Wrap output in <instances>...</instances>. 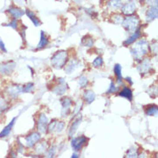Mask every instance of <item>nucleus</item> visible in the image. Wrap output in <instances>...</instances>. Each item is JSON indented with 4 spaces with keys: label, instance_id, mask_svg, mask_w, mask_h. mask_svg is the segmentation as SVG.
I'll return each mask as SVG.
<instances>
[{
    "label": "nucleus",
    "instance_id": "nucleus-1",
    "mask_svg": "<svg viewBox=\"0 0 158 158\" xmlns=\"http://www.w3.org/2000/svg\"><path fill=\"white\" fill-rule=\"evenodd\" d=\"M149 52V43L145 39L138 40L133 48L130 50V53L136 60H142L144 55H146Z\"/></svg>",
    "mask_w": 158,
    "mask_h": 158
},
{
    "label": "nucleus",
    "instance_id": "nucleus-2",
    "mask_svg": "<svg viewBox=\"0 0 158 158\" xmlns=\"http://www.w3.org/2000/svg\"><path fill=\"white\" fill-rule=\"evenodd\" d=\"M68 59V54L65 50H61L56 52L51 58V65L56 68V69H60L62 68Z\"/></svg>",
    "mask_w": 158,
    "mask_h": 158
},
{
    "label": "nucleus",
    "instance_id": "nucleus-3",
    "mask_svg": "<svg viewBox=\"0 0 158 158\" xmlns=\"http://www.w3.org/2000/svg\"><path fill=\"white\" fill-rule=\"evenodd\" d=\"M139 23H140V20L137 16L129 15L123 20L122 24L127 31L130 32V33H133L134 31H136L138 29Z\"/></svg>",
    "mask_w": 158,
    "mask_h": 158
},
{
    "label": "nucleus",
    "instance_id": "nucleus-4",
    "mask_svg": "<svg viewBox=\"0 0 158 158\" xmlns=\"http://www.w3.org/2000/svg\"><path fill=\"white\" fill-rule=\"evenodd\" d=\"M49 125V119L44 113H41L37 119V130L40 133H45Z\"/></svg>",
    "mask_w": 158,
    "mask_h": 158
},
{
    "label": "nucleus",
    "instance_id": "nucleus-5",
    "mask_svg": "<svg viewBox=\"0 0 158 158\" xmlns=\"http://www.w3.org/2000/svg\"><path fill=\"white\" fill-rule=\"evenodd\" d=\"M88 139L85 136H80L78 138H74L72 139L71 141V145H72V148L74 149L75 151H78L80 150L82 147L87 143Z\"/></svg>",
    "mask_w": 158,
    "mask_h": 158
},
{
    "label": "nucleus",
    "instance_id": "nucleus-6",
    "mask_svg": "<svg viewBox=\"0 0 158 158\" xmlns=\"http://www.w3.org/2000/svg\"><path fill=\"white\" fill-rule=\"evenodd\" d=\"M65 127V123L60 122L57 120H54L52 123H50V125H48V130L50 133H60L63 130Z\"/></svg>",
    "mask_w": 158,
    "mask_h": 158
},
{
    "label": "nucleus",
    "instance_id": "nucleus-7",
    "mask_svg": "<svg viewBox=\"0 0 158 158\" xmlns=\"http://www.w3.org/2000/svg\"><path fill=\"white\" fill-rule=\"evenodd\" d=\"M41 140V134L40 132H33L30 134L29 136H27L25 138V141H26V145L29 148H32L34 147L37 143H39Z\"/></svg>",
    "mask_w": 158,
    "mask_h": 158
},
{
    "label": "nucleus",
    "instance_id": "nucleus-8",
    "mask_svg": "<svg viewBox=\"0 0 158 158\" xmlns=\"http://www.w3.org/2000/svg\"><path fill=\"white\" fill-rule=\"evenodd\" d=\"M16 68V63L14 61H8L0 65V74L3 75L10 74Z\"/></svg>",
    "mask_w": 158,
    "mask_h": 158
},
{
    "label": "nucleus",
    "instance_id": "nucleus-9",
    "mask_svg": "<svg viewBox=\"0 0 158 158\" xmlns=\"http://www.w3.org/2000/svg\"><path fill=\"white\" fill-rule=\"evenodd\" d=\"M152 68V64L150 62V60L149 58L144 59L138 66V71L139 72V74H148L149 72Z\"/></svg>",
    "mask_w": 158,
    "mask_h": 158
},
{
    "label": "nucleus",
    "instance_id": "nucleus-10",
    "mask_svg": "<svg viewBox=\"0 0 158 158\" xmlns=\"http://www.w3.org/2000/svg\"><path fill=\"white\" fill-rule=\"evenodd\" d=\"M136 10V0H130L121 7V10L125 15H131Z\"/></svg>",
    "mask_w": 158,
    "mask_h": 158
},
{
    "label": "nucleus",
    "instance_id": "nucleus-11",
    "mask_svg": "<svg viewBox=\"0 0 158 158\" xmlns=\"http://www.w3.org/2000/svg\"><path fill=\"white\" fill-rule=\"evenodd\" d=\"M61 116L62 117H67L69 114L72 106V100L69 98H64L61 99Z\"/></svg>",
    "mask_w": 158,
    "mask_h": 158
},
{
    "label": "nucleus",
    "instance_id": "nucleus-12",
    "mask_svg": "<svg viewBox=\"0 0 158 158\" xmlns=\"http://www.w3.org/2000/svg\"><path fill=\"white\" fill-rule=\"evenodd\" d=\"M8 12L10 13V16L13 17V18H15V19H18L25 14L24 10H21L20 8H17V7H13V6H11L8 9Z\"/></svg>",
    "mask_w": 158,
    "mask_h": 158
},
{
    "label": "nucleus",
    "instance_id": "nucleus-13",
    "mask_svg": "<svg viewBox=\"0 0 158 158\" xmlns=\"http://www.w3.org/2000/svg\"><path fill=\"white\" fill-rule=\"evenodd\" d=\"M141 37V31L139 29L136 30V31H134L133 33H132V35L127 38L126 41H125V42H124V45H125V46H128V45H130V44H132V43H134L138 39Z\"/></svg>",
    "mask_w": 158,
    "mask_h": 158
},
{
    "label": "nucleus",
    "instance_id": "nucleus-14",
    "mask_svg": "<svg viewBox=\"0 0 158 158\" xmlns=\"http://www.w3.org/2000/svg\"><path fill=\"white\" fill-rule=\"evenodd\" d=\"M79 62L78 60H70L68 61V63L64 66L65 67V71L68 73V74H71L72 72H74L76 68H79Z\"/></svg>",
    "mask_w": 158,
    "mask_h": 158
},
{
    "label": "nucleus",
    "instance_id": "nucleus-15",
    "mask_svg": "<svg viewBox=\"0 0 158 158\" xmlns=\"http://www.w3.org/2000/svg\"><path fill=\"white\" fill-rule=\"evenodd\" d=\"M157 17V6H151L146 13L147 22H152Z\"/></svg>",
    "mask_w": 158,
    "mask_h": 158
},
{
    "label": "nucleus",
    "instance_id": "nucleus-16",
    "mask_svg": "<svg viewBox=\"0 0 158 158\" xmlns=\"http://www.w3.org/2000/svg\"><path fill=\"white\" fill-rule=\"evenodd\" d=\"M67 91V84L63 79H59V85L55 87V88L53 90V92L56 94H63Z\"/></svg>",
    "mask_w": 158,
    "mask_h": 158
},
{
    "label": "nucleus",
    "instance_id": "nucleus-17",
    "mask_svg": "<svg viewBox=\"0 0 158 158\" xmlns=\"http://www.w3.org/2000/svg\"><path fill=\"white\" fill-rule=\"evenodd\" d=\"M21 92H22V88L19 86H11L7 89V93L11 98H17Z\"/></svg>",
    "mask_w": 158,
    "mask_h": 158
},
{
    "label": "nucleus",
    "instance_id": "nucleus-18",
    "mask_svg": "<svg viewBox=\"0 0 158 158\" xmlns=\"http://www.w3.org/2000/svg\"><path fill=\"white\" fill-rule=\"evenodd\" d=\"M119 96L127 99L129 101H132V99H133V93H132L131 89L126 87H124V88L119 92Z\"/></svg>",
    "mask_w": 158,
    "mask_h": 158
},
{
    "label": "nucleus",
    "instance_id": "nucleus-19",
    "mask_svg": "<svg viewBox=\"0 0 158 158\" xmlns=\"http://www.w3.org/2000/svg\"><path fill=\"white\" fill-rule=\"evenodd\" d=\"M83 99H85V101L87 103V104H91L92 103L94 100H95V93L92 90H87L84 92V94H83Z\"/></svg>",
    "mask_w": 158,
    "mask_h": 158
},
{
    "label": "nucleus",
    "instance_id": "nucleus-20",
    "mask_svg": "<svg viewBox=\"0 0 158 158\" xmlns=\"http://www.w3.org/2000/svg\"><path fill=\"white\" fill-rule=\"evenodd\" d=\"M16 120H17V118H14V119L10 121V124H9L6 127H5V128H4V130L0 132V138H4V137L8 136V135L10 134V130H12L13 126H14V125H15Z\"/></svg>",
    "mask_w": 158,
    "mask_h": 158
},
{
    "label": "nucleus",
    "instance_id": "nucleus-21",
    "mask_svg": "<svg viewBox=\"0 0 158 158\" xmlns=\"http://www.w3.org/2000/svg\"><path fill=\"white\" fill-rule=\"evenodd\" d=\"M107 7L112 10H117L122 7L121 0H109L107 2Z\"/></svg>",
    "mask_w": 158,
    "mask_h": 158
},
{
    "label": "nucleus",
    "instance_id": "nucleus-22",
    "mask_svg": "<svg viewBox=\"0 0 158 158\" xmlns=\"http://www.w3.org/2000/svg\"><path fill=\"white\" fill-rule=\"evenodd\" d=\"M49 38L47 37V36L44 34V32L43 31H42L41 32V38H40V42L39 43H38V45H37V47H36V49H42V48H45L48 44H49Z\"/></svg>",
    "mask_w": 158,
    "mask_h": 158
},
{
    "label": "nucleus",
    "instance_id": "nucleus-23",
    "mask_svg": "<svg viewBox=\"0 0 158 158\" xmlns=\"http://www.w3.org/2000/svg\"><path fill=\"white\" fill-rule=\"evenodd\" d=\"M80 123H81V118H79V119H77L76 120H74V122L72 124V125H71V127H70L69 130H68V136H69L70 138L73 137L74 134L76 132L77 129H78V127L79 126V125H80Z\"/></svg>",
    "mask_w": 158,
    "mask_h": 158
},
{
    "label": "nucleus",
    "instance_id": "nucleus-24",
    "mask_svg": "<svg viewBox=\"0 0 158 158\" xmlns=\"http://www.w3.org/2000/svg\"><path fill=\"white\" fill-rule=\"evenodd\" d=\"M25 13L27 14V16L30 17V19L32 21V23L35 24V26H40L41 25V22L38 19V17H36V16L34 14V12L33 11H31L30 10H26L25 11Z\"/></svg>",
    "mask_w": 158,
    "mask_h": 158
},
{
    "label": "nucleus",
    "instance_id": "nucleus-25",
    "mask_svg": "<svg viewBox=\"0 0 158 158\" xmlns=\"http://www.w3.org/2000/svg\"><path fill=\"white\" fill-rule=\"evenodd\" d=\"M47 149H48V143L44 141V142H42V143H38V145L36 148V151L38 154H43L47 150Z\"/></svg>",
    "mask_w": 158,
    "mask_h": 158
},
{
    "label": "nucleus",
    "instance_id": "nucleus-26",
    "mask_svg": "<svg viewBox=\"0 0 158 158\" xmlns=\"http://www.w3.org/2000/svg\"><path fill=\"white\" fill-rule=\"evenodd\" d=\"M158 109L157 106H148L147 108L145 109V113L148 115V116H155L157 114Z\"/></svg>",
    "mask_w": 158,
    "mask_h": 158
},
{
    "label": "nucleus",
    "instance_id": "nucleus-27",
    "mask_svg": "<svg viewBox=\"0 0 158 158\" xmlns=\"http://www.w3.org/2000/svg\"><path fill=\"white\" fill-rule=\"evenodd\" d=\"M113 71H114V74L115 75L117 76V79L118 81H121L122 80V68L119 64H116L113 68Z\"/></svg>",
    "mask_w": 158,
    "mask_h": 158
},
{
    "label": "nucleus",
    "instance_id": "nucleus-28",
    "mask_svg": "<svg viewBox=\"0 0 158 158\" xmlns=\"http://www.w3.org/2000/svg\"><path fill=\"white\" fill-rule=\"evenodd\" d=\"M81 43L84 45V46H86V47H92V46H93V39L91 37V36H85L83 39H82V42H81Z\"/></svg>",
    "mask_w": 158,
    "mask_h": 158
},
{
    "label": "nucleus",
    "instance_id": "nucleus-29",
    "mask_svg": "<svg viewBox=\"0 0 158 158\" xmlns=\"http://www.w3.org/2000/svg\"><path fill=\"white\" fill-rule=\"evenodd\" d=\"M138 157V149L135 147L130 148L127 151L126 157Z\"/></svg>",
    "mask_w": 158,
    "mask_h": 158
},
{
    "label": "nucleus",
    "instance_id": "nucleus-30",
    "mask_svg": "<svg viewBox=\"0 0 158 158\" xmlns=\"http://www.w3.org/2000/svg\"><path fill=\"white\" fill-rule=\"evenodd\" d=\"M103 63H104V61H103L102 57L101 56H98L96 59L92 61V66L94 68H100L103 65Z\"/></svg>",
    "mask_w": 158,
    "mask_h": 158
},
{
    "label": "nucleus",
    "instance_id": "nucleus-31",
    "mask_svg": "<svg viewBox=\"0 0 158 158\" xmlns=\"http://www.w3.org/2000/svg\"><path fill=\"white\" fill-rule=\"evenodd\" d=\"M78 81H79V86H80L81 87H85L87 85V83H88V79H87V78L86 76H84V75L80 76Z\"/></svg>",
    "mask_w": 158,
    "mask_h": 158
},
{
    "label": "nucleus",
    "instance_id": "nucleus-32",
    "mask_svg": "<svg viewBox=\"0 0 158 158\" xmlns=\"http://www.w3.org/2000/svg\"><path fill=\"white\" fill-rule=\"evenodd\" d=\"M34 90V84L33 83H28L27 85H25L23 88L22 91L24 92H31Z\"/></svg>",
    "mask_w": 158,
    "mask_h": 158
},
{
    "label": "nucleus",
    "instance_id": "nucleus-33",
    "mask_svg": "<svg viewBox=\"0 0 158 158\" xmlns=\"http://www.w3.org/2000/svg\"><path fill=\"white\" fill-rule=\"evenodd\" d=\"M117 90H118V88H117V87L115 86V83H114V82L111 80V85H110V87H109V89L107 90L106 93H107V94L114 93V92H117Z\"/></svg>",
    "mask_w": 158,
    "mask_h": 158
},
{
    "label": "nucleus",
    "instance_id": "nucleus-34",
    "mask_svg": "<svg viewBox=\"0 0 158 158\" xmlns=\"http://www.w3.org/2000/svg\"><path fill=\"white\" fill-rule=\"evenodd\" d=\"M113 22H114V23H117V24H120V23H122V22H123V17L121 16V15H119V14H115L113 17Z\"/></svg>",
    "mask_w": 158,
    "mask_h": 158
},
{
    "label": "nucleus",
    "instance_id": "nucleus-35",
    "mask_svg": "<svg viewBox=\"0 0 158 158\" xmlns=\"http://www.w3.org/2000/svg\"><path fill=\"white\" fill-rule=\"evenodd\" d=\"M149 50L152 53L157 54V42H154L151 45H149Z\"/></svg>",
    "mask_w": 158,
    "mask_h": 158
},
{
    "label": "nucleus",
    "instance_id": "nucleus-36",
    "mask_svg": "<svg viewBox=\"0 0 158 158\" xmlns=\"http://www.w3.org/2000/svg\"><path fill=\"white\" fill-rule=\"evenodd\" d=\"M8 26H10V27H12L13 29H15V30H16V29L17 28V19H15V18H14L13 20H11L10 23L8 24Z\"/></svg>",
    "mask_w": 158,
    "mask_h": 158
},
{
    "label": "nucleus",
    "instance_id": "nucleus-37",
    "mask_svg": "<svg viewBox=\"0 0 158 158\" xmlns=\"http://www.w3.org/2000/svg\"><path fill=\"white\" fill-rule=\"evenodd\" d=\"M55 151H56V149H55V147L50 148V149H49V152H48V157H54V155H55Z\"/></svg>",
    "mask_w": 158,
    "mask_h": 158
},
{
    "label": "nucleus",
    "instance_id": "nucleus-38",
    "mask_svg": "<svg viewBox=\"0 0 158 158\" xmlns=\"http://www.w3.org/2000/svg\"><path fill=\"white\" fill-rule=\"evenodd\" d=\"M0 49H1L2 51H4V53L7 52V50L5 49V46H4V42H3L1 39H0Z\"/></svg>",
    "mask_w": 158,
    "mask_h": 158
},
{
    "label": "nucleus",
    "instance_id": "nucleus-39",
    "mask_svg": "<svg viewBox=\"0 0 158 158\" xmlns=\"http://www.w3.org/2000/svg\"><path fill=\"white\" fill-rule=\"evenodd\" d=\"M126 81H127V82H129V83H130V85H132V84H133V82H132V80H131V79H130V77H126Z\"/></svg>",
    "mask_w": 158,
    "mask_h": 158
},
{
    "label": "nucleus",
    "instance_id": "nucleus-40",
    "mask_svg": "<svg viewBox=\"0 0 158 158\" xmlns=\"http://www.w3.org/2000/svg\"><path fill=\"white\" fill-rule=\"evenodd\" d=\"M72 157H74V158H75V157H79V156L76 154V153H74V154H73L72 155Z\"/></svg>",
    "mask_w": 158,
    "mask_h": 158
},
{
    "label": "nucleus",
    "instance_id": "nucleus-41",
    "mask_svg": "<svg viewBox=\"0 0 158 158\" xmlns=\"http://www.w3.org/2000/svg\"><path fill=\"white\" fill-rule=\"evenodd\" d=\"M141 1H143V0H141Z\"/></svg>",
    "mask_w": 158,
    "mask_h": 158
}]
</instances>
